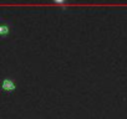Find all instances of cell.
Listing matches in <instances>:
<instances>
[{
	"instance_id": "7a4b0ae2",
	"label": "cell",
	"mask_w": 127,
	"mask_h": 119,
	"mask_svg": "<svg viewBox=\"0 0 127 119\" xmlns=\"http://www.w3.org/2000/svg\"><path fill=\"white\" fill-rule=\"evenodd\" d=\"M10 34V26L6 24H0V37H5Z\"/></svg>"
},
{
	"instance_id": "6da1fadb",
	"label": "cell",
	"mask_w": 127,
	"mask_h": 119,
	"mask_svg": "<svg viewBox=\"0 0 127 119\" xmlns=\"http://www.w3.org/2000/svg\"><path fill=\"white\" fill-rule=\"evenodd\" d=\"M0 87L4 92H8V93H11L16 89V83L11 79V78H4L0 83Z\"/></svg>"
}]
</instances>
